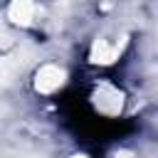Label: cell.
Masks as SVG:
<instances>
[{"mask_svg":"<svg viewBox=\"0 0 158 158\" xmlns=\"http://www.w3.org/2000/svg\"><path fill=\"white\" fill-rule=\"evenodd\" d=\"M64 77L67 74H64L62 67H57V64H42L37 69V74H35V89L40 94H52V91H57L64 84Z\"/></svg>","mask_w":158,"mask_h":158,"instance_id":"6da1fadb","label":"cell"},{"mask_svg":"<svg viewBox=\"0 0 158 158\" xmlns=\"http://www.w3.org/2000/svg\"><path fill=\"white\" fill-rule=\"evenodd\" d=\"M94 104H96V109L101 114L116 116L121 111V106H123V94L116 86H111V84H101L96 89V94H94Z\"/></svg>","mask_w":158,"mask_h":158,"instance_id":"7a4b0ae2","label":"cell"},{"mask_svg":"<svg viewBox=\"0 0 158 158\" xmlns=\"http://www.w3.org/2000/svg\"><path fill=\"white\" fill-rule=\"evenodd\" d=\"M7 15H10V20L17 22V25H30L32 17H35V2H32V0H12Z\"/></svg>","mask_w":158,"mask_h":158,"instance_id":"3957f363","label":"cell"},{"mask_svg":"<svg viewBox=\"0 0 158 158\" xmlns=\"http://www.w3.org/2000/svg\"><path fill=\"white\" fill-rule=\"evenodd\" d=\"M118 52H121V44L109 42V40H99V42L94 44V49H91V59L106 64V62H114V59L118 57Z\"/></svg>","mask_w":158,"mask_h":158,"instance_id":"277c9868","label":"cell"}]
</instances>
